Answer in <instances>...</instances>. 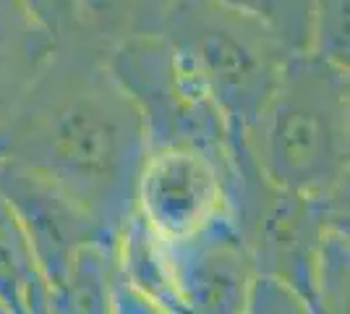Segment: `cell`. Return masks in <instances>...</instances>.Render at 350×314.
<instances>
[{
	"label": "cell",
	"instance_id": "cell-12",
	"mask_svg": "<svg viewBox=\"0 0 350 314\" xmlns=\"http://www.w3.org/2000/svg\"><path fill=\"white\" fill-rule=\"evenodd\" d=\"M47 291L42 270L11 205L0 196V301L11 314H29L34 296Z\"/></svg>",
	"mask_w": 350,
	"mask_h": 314
},
{
	"label": "cell",
	"instance_id": "cell-7",
	"mask_svg": "<svg viewBox=\"0 0 350 314\" xmlns=\"http://www.w3.org/2000/svg\"><path fill=\"white\" fill-rule=\"evenodd\" d=\"M165 262L180 314H243L256 267L228 215L189 236L165 239Z\"/></svg>",
	"mask_w": 350,
	"mask_h": 314
},
{
	"label": "cell",
	"instance_id": "cell-9",
	"mask_svg": "<svg viewBox=\"0 0 350 314\" xmlns=\"http://www.w3.org/2000/svg\"><path fill=\"white\" fill-rule=\"evenodd\" d=\"M58 50L105 60L133 37L160 34L173 0H24Z\"/></svg>",
	"mask_w": 350,
	"mask_h": 314
},
{
	"label": "cell",
	"instance_id": "cell-2",
	"mask_svg": "<svg viewBox=\"0 0 350 314\" xmlns=\"http://www.w3.org/2000/svg\"><path fill=\"white\" fill-rule=\"evenodd\" d=\"M350 68L314 53L288 60L243 147L264 179L348 220Z\"/></svg>",
	"mask_w": 350,
	"mask_h": 314
},
{
	"label": "cell",
	"instance_id": "cell-4",
	"mask_svg": "<svg viewBox=\"0 0 350 314\" xmlns=\"http://www.w3.org/2000/svg\"><path fill=\"white\" fill-rule=\"evenodd\" d=\"M105 66L123 87L144 126L146 152L199 150L230 160L233 139L196 71L162 34L118 45Z\"/></svg>",
	"mask_w": 350,
	"mask_h": 314
},
{
	"label": "cell",
	"instance_id": "cell-11",
	"mask_svg": "<svg viewBox=\"0 0 350 314\" xmlns=\"http://www.w3.org/2000/svg\"><path fill=\"white\" fill-rule=\"evenodd\" d=\"M113 280L116 262L113 249L89 244L73 259L68 275L47 288V304L53 314H113Z\"/></svg>",
	"mask_w": 350,
	"mask_h": 314
},
{
	"label": "cell",
	"instance_id": "cell-3",
	"mask_svg": "<svg viewBox=\"0 0 350 314\" xmlns=\"http://www.w3.org/2000/svg\"><path fill=\"white\" fill-rule=\"evenodd\" d=\"M162 37L189 60L241 144L295 55L256 16L217 0H173Z\"/></svg>",
	"mask_w": 350,
	"mask_h": 314
},
{
	"label": "cell",
	"instance_id": "cell-5",
	"mask_svg": "<svg viewBox=\"0 0 350 314\" xmlns=\"http://www.w3.org/2000/svg\"><path fill=\"white\" fill-rule=\"evenodd\" d=\"M228 218L246 244L256 272L288 283L314 306L324 231L335 223L348 225V220L335 218L314 199L264 179L243 147H233Z\"/></svg>",
	"mask_w": 350,
	"mask_h": 314
},
{
	"label": "cell",
	"instance_id": "cell-17",
	"mask_svg": "<svg viewBox=\"0 0 350 314\" xmlns=\"http://www.w3.org/2000/svg\"><path fill=\"white\" fill-rule=\"evenodd\" d=\"M113 314H175V312L165 309L162 304L152 301L144 293H139L136 288H131L116 272V280H113Z\"/></svg>",
	"mask_w": 350,
	"mask_h": 314
},
{
	"label": "cell",
	"instance_id": "cell-14",
	"mask_svg": "<svg viewBox=\"0 0 350 314\" xmlns=\"http://www.w3.org/2000/svg\"><path fill=\"white\" fill-rule=\"evenodd\" d=\"M264 21L293 53L311 50V0H217Z\"/></svg>",
	"mask_w": 350,
	"mask_h": 314
},
{
	"label": "cell",
	"instance_id": "cell-19",
	"mask_svg": "<svg viewBox=\"0 0 350 314\" xmlns=\"http://www.w3.org/2000/svg\"><path fill=\"white\" fill-rule=\"evenodd\" d=\"M0 314H11L8 309H5V306H3V301H0Z\"/></svg>",
	"mask_w": 350,
	"mask_h": 314
},
{
	"label": "cell",
	"instance_id": "cell-13",
	"mask_svg": "<svg viewBox=\"0 0 350 314\" xmlns=\"http://www.w3.org/2000/svg\"><path fill=\"white\" fill-rule=\"evenodd\" d=\"M350 231L329 225L324 231L317 262L314 309L317 314H350Z\"/></svg>",
	"mask_w": 350,
	"mask_h": 314
},
{
	"label": "cell",
	"instance_id": "cell-6",
	"mask_svg": "<svg viewBox=\"0 0 350 314\" xmlns=\"http://www.w3.org/2000/svg\"><path fill=\"white\" fill-rule=\"evenodd\" d=\"M230 160L199 150H152L136 179V215L165 239L228 215Z\"/></svg>",
	"mask_w": 350,
	"mask_h": 314
},
{
	"label": "cell",
	"instance_id": "cell-16",
	"mask_svg": "<svg viewBox=\"0 0 350 314\" xmlns=\"http://www.w3.org/2000/svg\"><path fill=\"white\" fill-rule=\"evenodd\" d=\"M243 314H317V312H314V306L306 301V296H301L288 283H282L278 278L256 275Z\"/></svg>",
	"mask_w": 350,
	"mask_h": 314
},
{
	"label": "cell",
	"instance_id": "cell-8",
	"mask_svg": "<svg viewBox=\"0 0 350 314\" xmlns=\"http://www.w3.org/2000/svg\"><path fill=\"white\" fill-rule=\"evenodd\" d=\"M0 196L11 205L24 228L47 288L68 275L84 246H116L107 231L76 199L24 168L0 163Z\"/></svg>",
	"mask_w": 350,
	"mask_h": 314
},
{
	"label": "cell",
	"instance_id": "cell-1",
	"mask_svg": "<svg viewBox=\"0 0 350 314\" xmlns=\"http://www.w3.org/2000/svg\"><path fill=\"white\" fill-rule=\"evenodd\" d=\"M144 126L105 60L58 50L0 120V163L76 199L116 241L136 212Z\"/></svg>",
	"mask_w": 350,
	"mask_h": 314
},
{
	"label": "cell",
	"instance_id": "cell-18",
	"mask_svg": "<svg viewBox=\"0 0 350 314\" xmlns=\"http://www.w3.org/2000/svg\"><path fill=\"white\" fill-rule=\"evenodd\" d=\"M29 314H53L50 312V304H47V291H42L40 296H34L29 306Z\"/></svg>",
	"mask_w": 350,
	"mask_h": 314
},
{
	"label": "cell",
	"instance_id": "cell-15",
	"mask_svg": "<svg viewBox=\"0 0 350 314\" xmlns=\"http://www.w3.org/2000/svg\"><path fill=\"white\" fill-rule=\"evenodd\" d=\"M335 66L350 68L348 0H311V50Z\"/></svg>",
	"mask_w": 350,
	"mask_h": 314
},
{
	"label": "cell",
	"instance_id": "cell-10",
	"mask_svg": "<svg viewBox=\"0 0 350 314\" xmlns=\"http://www.w3.org/2000/svg\"><path fill=\"white\" fill-rule=\"evenodd\" d=\"M55 53L50 31L24 0H0V120L27 94Z\"/></svg>",
	"mask_w": 350,
	"mask_h": 314
}]
</instances>
